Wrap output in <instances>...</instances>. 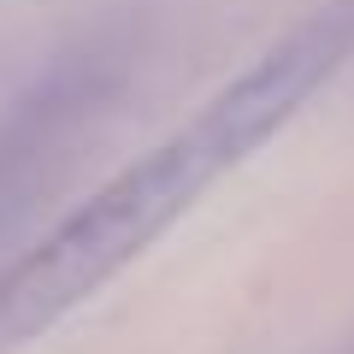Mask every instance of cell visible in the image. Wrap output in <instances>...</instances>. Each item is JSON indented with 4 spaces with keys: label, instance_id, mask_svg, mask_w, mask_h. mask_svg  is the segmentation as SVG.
Instances as JSON below:
<instances>
[{
    "label": "cell",
    "instance_id": "6da1fadb",
    "mask_svg": "<svg viewBox=\"0 0 354 354\" xmlns=\"http://www.w3.org/2000/svg\"><path fill=\"white\" fill-rule=\"evenodd\" d=\"M354 41V6L337 0L313 12L301 30L278 41L254 71H242L225 95L195 113L177 136H165L153 153L101 183L83 207L59 218L36 248H24L0 272V354L24 348L36 330L65 319L83 295H95L106 278H118L160 230H171L236 160H248L295 106L337 71V59Z\"/></svg>",
    "mask_w": 354,
    "mask_h": 354
}]
</instances>
